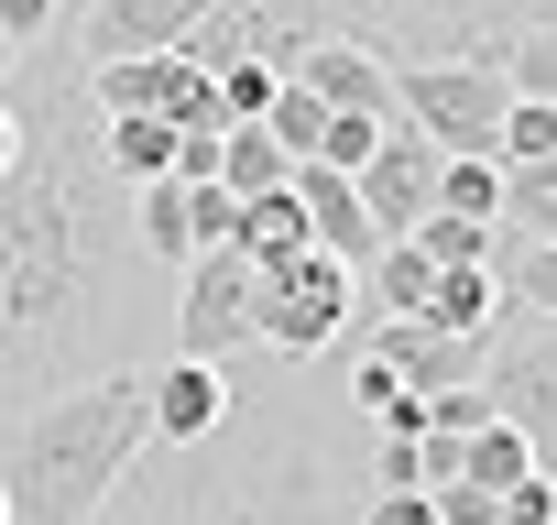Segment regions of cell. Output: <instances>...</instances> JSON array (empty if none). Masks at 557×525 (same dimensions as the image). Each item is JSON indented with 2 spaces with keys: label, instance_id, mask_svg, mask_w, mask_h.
Returning <instances> with one entry per match:
<instances>
[{
  "label": "cell",
  "instance_id": "obj_1",
  "mask_svg": "<svg viewBox=\"0 0 557 525\" xmlns=\"http://www.w3.org/2000/svg\"><path fill=\"white\" fill-rule=\"evenodd\" d=\"M143 262L153 252L132 230V186L99 154V110L77 88H45L23 110V154L0 164V394H66L110 329H132Z\"/></svg>",
  "mask_w": 557,
  "mask_h": 525
},
{
  "label": "cell",
  "instance_id": "obj_2",
  "mask_svg": "<svg viewBox=\"0 0 557 525\" xmlns=\"http://www.w3.org/2000/svg\"><path fill=\"white\" fill-rule=\"evenodd\" d=\"M143 449H153V427H143V373L121 362V373H99V383L45 394L23 427L0 416V503H12V525H99Z\"/></svg>",
  "mask_w": 557,
  "mask_h": 525
},
{
  "label": "cell",
  "instance_id": "obj_3",
  "mask_svg": "<svg viewBox=\"0 0 557 525\" xmlns=\"http://www.w3.org/2000/svg\"><path fill=\"white\" fill-rule=\"evenodd\" d=\"M329 34L394 56V66H426V56H492L503 34L546 23L557 0H318Z\"/></svg>",
  "mask_w": 557,
  "mask_h": 525
},
{
  "label": "cell",
  "instance_id": "obj_4",
  "mask_svg": "<svg viewBox=\"0 0 557 525\" xmlns=\"http://www.w3.org/2000/svg\"><path fill=\"white\" fill-rule=\"evenodd\" d=\"M164 460H175V481H164L153 525H329L318 460L296 471V492H285V460H262V471H230L208 438H197V449H164Z\"/></svg>",
  "mask_w": 557,
  "mask_h": 525
},
{
  "label": "cell",
  "instance_id": "obj_5",
  "mask_svg": "<svg viewBox=\"0 0 557 525\" xmlns=\"http://www.w3.org/2000/svg\"><path fill=\"white\" fill-rule=\"evenodd\" d=\"M350 318H361V274H350V262H329V252L251 262V351H273V362H318Z\"/></svg>",
  "mask_w": 557,
  "mask_h": 525
},
{
  "label": "cell",
  "instance_id": "obj_6",
  "mask_svg": "<svg viewBox=\"0 0 557 525\" xmlns=\"http://www.w3.org/2000/svg\"><path fill=\"white\" fill-rule=\"evenodd\" d=\"M503 110H513V88H503L492 56H426V66H394V121L426 132L437 154H492Z\"/></svg>",
  "mask_w": 557,
  "mask_h": 525
},
{
  "label": "cell",
  "instance_id": "obj_7",
  "mask_svg": "<svg viewBox=\"0 0 557 525\" xmlns=\"http://www.w3.org/2000/svg\"><path fill=\"white\" fill-rule=\"evenodd\" d=\"M77 99L99 110V121H175V132H219L230 110H219V77L197 66V56H99L88 77H77Z\"/></svg>",
  "mask_w": 557,
  "mask_h": 525
},
{
  "label": "cell",
  "instance_id": "obj_8",
  "mask_svg": "<svg viewBox=\"0 0 557 525\" xmlns=\"http://www.w3.org/2000/svg\"><path fill=\"white\" fill-rule=\"evenodd\" d=\"M481 394L492 416L524 438V460L557 481V318H513L481 340Z\"/></svg>",
  "mask_w": 557,
  "mask_h": 525
},
{
  "label": "cell",
  "instance_id": "obj_9",
  "mask_svg": "<svg viewBox=\"0 0 557 525\" xmlns=\"http://www.w3.org/2000/svg\"><path fill=\"white\" fill-rule=\"evenodd\" d=\"M175 351L186 362H230V351H251V252L240 241H219V252H197V262H175Z\"/></svg>",
  "mask_w": 557,
  "mask_h": 525
},
{
  "label": "cell",
  "instance_id": "obj_10",
  "mask_svg": "<svg viewBox=\"0 0 557 525\" xmlns=\"http://www.w3.org/2000/svg\"><path fill=\"white\" fill-rule=\"evenodd\" d=\"M437 164H448V154H437L426 132L383 121V143H372V154L350 164V197H361V219H372L383 241H405V230H416V219L437 208Z\"/></svg>",
  "mask_w": 557,
  "mask_h": 525
},
{
  "label": "cell",
  "instance_id": "obj_11",
  "mask_svg": "<svg viewBox=\"0 0 557 525\" xmlns=\"http://www.w3.org/2000/svg\"><path fill=\"white\" fill-rule=\"evenodd\" d=\"M219 12H240V0H77V56L88 66L99 56H164Z\"/></svg>",
  "mask_w": 557,
  "mask_h": 525
},
{
  "label": "cell",
  "instance_id": "obj_12",
  "mask_svg": "<svg viewBox=\"0 0 557 525\" xmlns=\"http://www.w3.org/2000/svg\"><path fill=\"white\" fill-rule=\"evenodd\" d=\"M143 427H153V449H197V438H219V427H230V362H186V351H164V362L143 373Z\"/></svg>",
  "mask_w": 557,
  "mask_h": 525
},
{
  "label": "cell",
  "instance_id": "obj_13",
  "mask_svg": "<svg viewBox=\"0 0 557 525\" xmlns=\"http://www.w3.org/2000/svg\"><path fill=\"white\" fill-rule=\"evenodd\" d=\"M285 77H296V88H318L329 110H372V121H394V56H372V45H350V34L296 45V56H285Z\"/></svg>",
  "mask_w": 557,
  "mask_h": 525
},
{
  "label": "cell",
  "instance_id": "obj_14",
  "mask_svg": "<svg viewBox=\"0 0 557 525\" xmlns=\"http://www.w3.org/2000/svg\"><path fill=\"white\" fill-rule=\"evenodd\" d=\"M296 208H307V241H318L329 262H350V274L383 252V230L361 219V197H350V175H339V164H296Z\"/></svg>",
  "mask_w": 557,
  "mask_h": 525
},
{
  "label": "cell",
  "instance_id": "obj_15",
  "mask_svg": "<svg viewBox=\"0 0 557 525\" xmlns=\"http://www.w3.org/2000/svg\"><path fill=\"white\" fill-rule=\"evenodd\" d=\"M416 318L426 329H459V340H492L503 329V274H492V262H437V285H426Z\"/></svg>",
  "mask_w": 557,
  "mask_h": 525
},
{
  "label": "cell",
  "instance_id": "obj_16",
  "mask_svg": "<svg viewBox=\"0 0 557 525\" xmlns=\"http://www.w3.org/2000/svg\"><path fill=\"white\" fill-rule=\"evenodd\" d=\"M251 262H296V252H318L307 241V208H296V175L285 186H262V197H240V230H230Z\"/></svg>",
  "mask_w": 557,
  "mask_h": 525
},
{
  "label": "cell",
  "instance_id": "obj_17",
  "mask_svg": "<svg viewBox=\"0 0 557 525\" xmlns=\"http://www.w3.org/2000/svg\"><path fill=\"white\" fill-rule=\"evenodd\" d=\"M132 230H143V252H153V262H197V219H186V175H153V186H132Z\"/></svg>",
  "mask_w": 557,
  "mask_h": 525
},
{
  "label": "cell",
  "instance_id": "obj_18",
  "mask_svg": "<svg viewBox=\"0 0 557 525\" xmlns=\"http://www.w3.org/2000/svg\"><path fill=\"white\" fill-rule=\"evenodd\" d=\"M426 285H437V262H426L416 241H383V252L361 262V296H372V318H416V307H426Z\"/></svg>",
  "mask_w": 557,
  "mask_h": 525
},
{
  "label": "cell",
  "instance_id": "obj_19",
  "mask_svg": "<svg viewBox=\"0 0 557 525\" xmlns=\"http://www.w3.org/2000/svg\"><path fill=\"white\" fill-rule=\"evenodd\" d=\"M285 175H296V154L273 143L262 121H230V132H219V186H230V197H262V186H285Z\"/></svg>",
  "mask_w": 557,
  "mask_h": 525
},
{
  "label": "cell",
  "instance_id": "obj_20",
  "mask_svg": "<svg viewBox=\"0 0 557 525\" xmlns=\"http://www.w3.org/2000/svg\"><path fill=\"white\" fill-rule=\"evenodd\" d=\"M99 154L121 186H153V175H175V121H99Z\"/></svg>",
  "mask_w": 557,
  "mask_h": 525
},
{
  "label": "cell",
  "instance_id": "obj_21",
  "mask_svg": "<svg viewBox=\"0 0 557 525\" xmlns=\"http://www.w3.org/2000/svg\"><path fill=\"white\" fill-rule=\"evenodd\" d=\"M492 66H503V88H513V99H557V12H546V23H524V34H503V45H492Z\"/></svg>",
  "mask_w": 557,
  "mask_h": 525
},
{
  "label": "cell",
  "instance_id": "obj_22",
  "mask_svg": "<svg viewBox=\"0 0 557 525\" xmlns=\"http://www.w3.org/2000/svg\"><path fill=\"white\" fill-rule=\"evenodd\" d=\"M503 219H513V241H557V154L503 164Z\"/></svg>",
  "mask_w": 557,
  "mask_h": 525
},
{
  "label": "cell",
  "instance_id": "obj_23",
  "mask_svg": "<svg viewBox=\"0 0 557 525\" xmlns=\"http://www.w3.org/2000/svg\"><path fill=\"white\" fill-rule=\"evenodd\" d=\"M437 208L492 230V219H503V164H492V154H448V164H437Z\"/></svg>",
  "mask_w": 557,
  "mask_h": 525
},
{
  "label": "cell",
  "instance_id": "obj_24",
  "mask_svg": "<svg viewBox=\"0 0 557 525\" xmlns=\"http://www.w3.org/2000/svg\"><path fill=\"white\" fill-rule=\"evenodd\" d=\"M492 274H503V296H513L524 318H557V241H513V252H492Z\"/></svg>",
  "mask_w": 557,
  "mask_h": 525
},
{
  "label": "cell",
  "instance_id": "obj_25",
  "mask_svg": "<svg viewBox=\"0 0 557 525\" xmlns=\"http://www.w3.org/2000/svg\"><path fill=\"white\" fill-rule=\"evenodd\" d=\"M524 471H535V460H524V438L492 416V427H470V438H459V471H448V481H481V492H503V481H524Z\"/></svg>",
  "mask_w": 557,
  "mask_h": 525
},
{
  "label": "cell",
  "instance_id": "obj_26",
  "mask_svg": "<svg viewBox=\"0 0 557 525\" xmlns=\"http://www.w3.org/2000/svg\"><path fill=\"white\" fill-rule=\"evenodd\" d=\"M262 132H273V143H285L296 164H307V154H318V132H329V99L285 77V88H273V110H262Z\"/></svg>",
  "mask_w": 557,
  "mask_h": 525
},
{
  "label": "cell",
  "instance_id": "obj_27",
  "mask_svg": "<svg viewBox=\"0 0 557 525\" xmlns=\"http://www.w3.org/2000/svg\"><path fill=\"white\" fill-rule=\"evenodd\" d=\"M273 88H285V66H262V56L219 66V110H230V121H262V110H273Z\"/></svg>",
  "mask_w": 557,
  "mask_h": 525
},
{
  "label": "cell",
  "instance_id": "obj_28",
  "mask_svg": "<svg viewBox=\"0 0 557 525\" xmlns=\"http://www.w3.org/2000/svg\"><path fill=\"white\" fill-rule=\"evenodd\" d=\"M372 143H383V121H372V110H329V132H318V154H307V164H339V175H350Z\"/></svg>",
  "mask_w": 557,
  "mask_h": 525
},
{
  "label": "cell",
  "instance_id": "obj_29",
  "mask_svg": "<svg viewBox=\"0 0 557 525\" xmlns=\"http://www.w3.org/2000/svg\"><path fill=\"white\" fill-rule=\"evenodd\" d=\"M492 525H557V481H546V471L503 481V492H492Z\"/></svg>",
  "mask_w": 557,
  "mask_h": 525
},
{
  "label": "cell",
  "instance_id": "obj_30",
  "mask_svg": "<svg viewBox=\"0 0 557 525\" xmlns=\"http://www.w3.org/2000/svg\"><path fill=\"white\" fill-rule=\"evenodd\" d=\"M372 492H426V460H416V438H394V427H383V449H372Z\"/></svg>",
  "mask_w": 557,
  "mask_h": 525
},
{
  "label": "cell",
  "instance_id": "obj_31",
  "mask_svg": "<svg viewBox=\"0 0 557 525\" xmlns=\"http://www.w3.org/2000/svg\"><path fill=\"white\" fill-rule=\"evenodd\" d=\"M426 503H437V525H492V492L481 481H437Z\"/></svg>",
  "mask_w": 557,
  "mask_h": 525
},
{
  "label": "cell",
  "instance_id": "obj_32",
  "mask_svg": "<svg viewBox=\"0 0 557 525\" xmlns=\"http://www.w3.org/2000/svg\"><path fill=\"white\" fill-rule=\"evenodd\" d=\"M55 12H66V0H0V34H12V45H45Z\"/></svg>",
  "mask_w": 557,
  "mask_h": 525
},
{
  "label": "cell",
  "instance_id": "obj_33",
  "mask_svg": "<svg viewBox=\"0 0 557 525\" xmlns=\"http://www.w3.org/2000/svg\"><path fill=\"white\" fill-rule=\"evenodd\" d=\"M361 525H437V503H426V492H372Z\"/></svg>",
  "mask_w": 557,
  "mask_h": 525
},
{
  "label": "cell",
  "instance_id": "obj_34",
  "mask_svg": "<svg viewBox=\"0 0 557 525\" xmlns=\"http://www.w3.org/2000/svg\"><path fill=\"white\" fill-rule=\"evenodd\" d=\"M12 154H23V110H12V99H0V164H12Z\"/></svg>",
  "mask_w": 557,
  "mask_h": 525
},
{
  "label": "cell",
  "instance_id": "obj_35",
  "mask_svg": "<svg viewBox=\"0 0 557 525\" xmlns=\"http://www.w3.org/2000/svg\"><path fill=\"white\" fill-rule=\"evenodd\" d=\"M23 56H34V45H12V34H0V88H12V66H23Z\"/></svg>",
  "mask_w": 557,
  "mask_h": 525
},
{
  "label": "cell",
  "instance_id": "obj_36",
  "mask_svg": "<svg viewBox=\"0 0 557 525\" xmlns=\"http://www.w3.org/2000/svg\"><path fill=\"white\" fill-rule=\"evenodd\" d=\"M0 525H12V503H0Z\"/></svg>",
  "mask_w": 557,
  "mask_h": 525
}]
</instances>
